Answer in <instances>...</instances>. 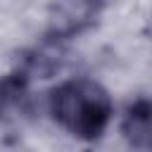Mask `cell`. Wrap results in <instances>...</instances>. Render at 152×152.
<instances>
[{"label":"cell","mask_w":152,"mask_h":152,"mask_svg":"<svg viewBox=\"0 0 152 152\" xmlns=\"http://www.w3.org/2000/svg\"><path fill=\"white\" fill-rule=\"evenodd\" d=\"M50 112L55 121L71 135L95 140L104 133L114 107L100 83L88 78H71L52 90Z\"/></svg>","instance_id":"cell-1"},{"label":"cell","mask_w":152,"mask_h":152,"mask_svg":"<svg viewBox=\"0 0 152 152\" xmlns=\"http://www.w3.org/2000/svg\"><path fill=\"white\" fill-rule=\"evenodd\" d=\"M102 0H57V17L52 19V36L57 38H71L88 28L97 12Z\"/></svg>","instance_id":"cell-2"},{"label":"cell","mask_w":152,"mask_h":152,"mask_svg":"<svg viewBox=\"0 0 152 152\" xmlns=\"http://www.w3.org/2000/svg\"><path fill=\"white\" fill-rule=\"evenodd\" d=\"M124 135L133 147H140V150L150 147V102L145 97L128 107L124 119Z\"/></svg>","instance_id":"cell-3"}]
</instances>
